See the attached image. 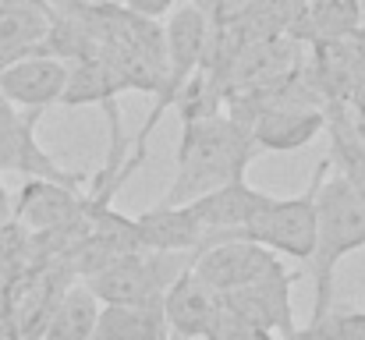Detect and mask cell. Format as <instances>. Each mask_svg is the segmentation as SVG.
Here are the masks:
<instances>
[{
  "instance_id": "cell-1",
  "label": "cell",
  "mask_w": 365,
  "mask_h": 340,
  "mask_svg": "<svg viewBox=\"0 0 365 340\" xmlns=\"http://www.w3.org/2000/svg\"><path fill=\"white\" fill-rule=\"evenodd\" d=\"M259 156L252 131L235 124L227 113H210L195 120H181L178 145V174L167 188L163 206H185L220 185L245 177V167Z\"/></svg>"
},
{
  "instance_id": "cell-2",
  "label": "cell",
  "mask_w": 365,
  "mask_h": 340,
  "mask_svg": "<svg viewBox=\"0 0 365 340\" xmlns=\"http://www.w3.org/2000/svg\"><path fill=\"white\" fill-rule=\"evenodd\" d=\"M334 170V167H330ZM365 248V202L351 192L341 174H327L316 192V244L309 255V269L316 280V305L312 319L330 312L334 298V273L344 255Z\"/></svg>"
},
{
  "instance_id": "cell-3",
  "label": "cell",
  "mask_w": 365,
  "mask_h": 340,
  "mask_svg": "<svg viewBox=\"0 0 365 340\" xmlns=\"http://www.w3.org/2000/svg\"><path fill=\"white\" fill-rule=\"evenodd\" d=\"M330 156L316 163L312 170V185L305 195H294V199H266L262 210L248 220L245 227L231 230L227 237L220 241H255L269 252H280V255H291L298 262H309L312 255V244H316V192L323 185V177L330 174Z\"/></svg>"
},
{
  "instance_id": "cell-4",
  "label": "cell",
  "mask_w": 365,
  "mask_h": 340,
  "mask_svg": "<svg viewBox=\"0 0 365 340\" xmlns=\"http://www.w3.org/2000/svg\"><path fill=\"white\" fill-rule=\"evenodd\" d=\"M210 18L199 4H185L174 11V18L167 21L163 29V86L156 93V103L153 113L145 117V124L138 128L135 135V149H149V135L153 128L160 124V117L174 107V100L181 96V89L188 86V78L202 68V57H206V46H210Z\"/></svg>"
},
{
  "instance_id": "cell-5",
  "label": "cell",
  "mask_w": 365,
  "mask_h": 340,
  "mask_svg": "<svg viewBox=\"0 0 365 340\" xmlns=\"http://www.w3.org/2000/svg\"><path fill=\"white\" fill-rule=\"evenodd\" d=\"M192 259L195 252H135L82 284L100 305H156L163 302L167 287L192 269Z\"/></svg>"
},
{
  "instance_id": "cell-6",
  "label": "cell",
  "mask_w": 365,
  "mask_h": 340,
  "mask_svg": "<svg viewBox=\"0 0 365 340\" xmlns=\"http://www.w3.org/2000/svg\"><path fill=\"white\" fill-rule=\"evenodd\" d=\"M75 284V273L68 269L64 259H50L29 273H18L11 284H7V294H4V312H7V323L14 326L18 340H39L57 302L64 298V291Z\"/></svg>"
},
{
  "instance_id": "cell-7",
  "label": "cell",
  "mask_w": 365,
  "mask_h": 340,
  "mask_svg": "<svg viewBox=\"0 0 365 340\" xmlns=\"http://www.w3.org/2000/svg\"><path fill=\"white\" fill-rule=\"evenodd\" d=\"M43 110H18L0 96V174H25V177H43L57 185L82 188L86 174L64 170L53 163V156L36 142V124Z\"/></svg>"
},
{
  "instance_id": "cell-8",
  "label": "cell",
  "mask_w": 365,
  "mask_h": 340,
  "mask_svg": "<svg viewBox=\"0 0 365 340\" xmlns=\"http://www.w3.org/2000/svg\"><path fill=\"white\" fill-rule=\"evenodd\" d=\"M291 284H294V273H287L277 262L259 280L245 284L238 291L217 294V298L224 309H231L245 323H252V326H259L280 340H294L298 326H294V312H291Z\"/></svg>"
},
{
  "instance_id": "cell-9",
  "label": "cell",
  "mask_w": 365,
  "mask_h": 340,
  "mask_svg": "<svg viewBox=\"0 0 365 340\" xmlns=\"http://www.w3.org/2000/svg\"><path fill=\"white\" fill-rule=\"evenodd\" d=\"M11 220H18L25 230H75V234H89L82 188L43 181V177H29L21 185L18 199L11 202Z\"/></svg>"
},
{
  "instance_id": "cell-10",
  "label": "cell",
  "mask_w": 365,
  "mask_h": 340,
  "mask_svg": "<svg viewBox=\"0 0 365 340\" xmlns=\"http://www.w3.org/2000/svg\"><path fill=\"white\" fill-rule=\"evenodd\" d=\"M277 262H280V255L255 244V241H213V244H202L195 252L192 273L213 294H227V291H238L245 284L259 280Z\"/></svg>"
},
{
  "instance_id": "cell-11",
  "label": "cell",
  "mask_w": 365,
  "mask_h": 340,
  "mask_svg": "<svg viewBox=\"0 0 365 340\" xmlns=\"http://www.w3.org/2000/svg\"><path fill=\"white\" fill-rule=\"evenodd\" d=\"M64 82H68V64L43 50L0 64V96L18 110H46L61 103Z\"/></svg>"
},
{
  "instance_id": "cell-12",
  "label": "cell",
  "mask_w": 365,
  "mask_h": 340,
  "mask_svg": "<svg viewBox=\"0 0 365 340\" xmlns=\"http://www.w3.org/2000/svg\"><path fill=\"white\" fill-rule=\"evenodd\" d=\"M266 199H269V195L255 192L245 177H238V181H231V185H220V188H213V192L192 199L188 210L195 213V220L206 230L202 244H213V241L227 237L231 230H238V227L248 224V220L262 210ZM202 244H199V248H202Z\"/></svg>"
},
{
  "instance_id": "cell-13",
  "label": "cell",
  "mask_w": 365,
  "mask_h": 340,
  "mask_svg": "<svg viewBox=\"0 0 365 340\" xmlns=\"http://www.w3.org/2000/svg\"><path fill=\"white\" fill-rule=\"evenodd\" d=\"M121 82L118 75L110 71V64L96 53V57H86V61H75L68 64V82H64V93H61V103L64 107H107L110 117V142H124L121 131V113H118V96H121Z\"/></svg>"
},
{
  "instance_id": "cell-14",
  "label": "cell",
  "mask_w": 365,
  "mask_h": 340,
  "mask_svg": "<svg viewBox=\"0 0 365 340\" xmlns=\"http://www.w3.org/2000/svg\"><path fill=\"white\" fill-rule=\"evenodd\" d=\"M213 312H217V294L192 269H185L163 294V323L170 340H202Z\"/></svg>"
},
{
  "instance_id": "cell-15",
  "label": "cell",
  "mask_w": 365,
  "mask_h": 340,
  "mask_svg": "<svg viewBox=\"0 0 365 340\" xmlns=\"http://www.w3.org/2000/svg\"><path fill=\"white\" fill-rule=\"evenodd\" d=\"M135 220V241L142 252H199L206 230L195 220V213L185 206H156Z\"/></svg>"
},
{
  "instance_id": "cell-16",
  "label": "cell",
  "mask_w": 365,
  "mask_h": 340,
  "mask_svg": "<svg viewBox=\"0 0 365 340\" xmlns=\"http://www.w3.org/2000/svg\"><path fill=\"white\" fill-rule=\"evenodd\" d=\"M327 128L323 107H273L252 124V142L259 153H291L309 145Z\"/></svg>"
},
{
  "instance_id": "cell-17",
  "label": "cell",
  "mask_w": 365,
  "mask_h": 340,
  "mask_svg": "<svg viewBox=\"0 0 365 340\" xmlns=\"http://www.w3.org/2000/svg\"><path fill=\"white\" fill-rule=\"evenodd\" d=\"M50 29L46 0H0V64L43 50Z\"/></svg>"
},
{
  "instance_id": "cell-18",
  "label": "cell",
  "mask_w": 365,
  "mask_h": 340,
  "mask_svg": "<svg viewBox=\"0 0 365 340\" xmlns=\"http://www.w3.org/2000/svg\"><path fill=\"white\" fill-rule=\"evenodd\" d=\"M89 340H170L163 302L156 305H100Z\"/></svg>"
},
{
  "instance_id": "cell-19",
  "label": "cell",
  "mask_w": 365,
  "mask_h": 340,
  "mask_svg": "<svg viewBox=\"0 0 365 340\" xmlns=\"http://www.w3.org/2000/svg\"><path fill=\"white\" fill-rule=\"evenodd\" d=\"M323 113H327L323 131H330V163L365 202V142L355 128V117L348 113V107H323Z\"/></svg>"
},
{
  "instance_id": "cell-20",
  "label": "cell",
  "mask_w": 365,
  "mask_h": 340,
  "mask_svg": "<svg viewBox=\"0 0 365 340\" xmlns=\"http://www.w3.org/2000/svg\"><path fill=\"white\" fill-rule=\"evenodd\" d=\"M362 29V7L359 0H305V14L291 39L298 43H319V39H344Z\"/></svg>"
},
{
  "instance_id": "cell-21",
  "label": "cell",
  "mask_w": 365,
  "mask_h": 340,
  "mask_svg": "<svg viewBox=\"0 0 365 340\" xmlns=\"http://www.w3.org/2000/svg\"><path fill=\"white\" fill-rule=\"evenodd\" d=\"M96 316H100V302L93 298V291L86 284H71L64 291V298L57 302L39 340H89Z\"/></svg>"
},
{
  "instance_id": "cell-22",
  "label": "cell",
  "mask_w": 365,
  "mask_h": 340,
  "mask_svg": "<svg viewBox=\"0 0 365 340\" xmlns=\"http://www.w3.org/2000/svg\"><path fill=\"white\" fill-rule=\"evenodd\" d=\"M294 340H365V312L362 309H330L309 326H302Z\"/></svg>"
},
{
  "instance_id": "cell-23",
  "label": "cell",
  "mask_w": 365,
  "mask_h": 340,
  "mask_svg": "<svg viewBox=\"0 0 365 340\" xmlns=\"http://www.w3.org/2000/svg\"><path fill=\"white\" fill-rule=\"evenodd\" d=\"M202 340H280V337H273V334H266V330H259V326L238 319V316H235L231 309H224L220 298H217V312H213V319H210Z\"/></svg>"
},
{
  "instance_id": "cell-24",
  "label": "cell",
  "mask_w": 365,
  "mask_h": 340,
  "mask_svg": "<svg viewBox=\"0 0 365 340\" xmlns=\"http://www.w3.org/2000/svg\"><path fill=\"white\" fill-rule=\"evenodd\" d=\"M121 4L131 11V14H138V18L160 21L163 14H170V11H174V4H178V0H121Z\"/></svg>"
},
{
  "instance_id": "cell-25",
  "label": "cell",
  "mask_w": 365,
  "mask_h": 340,
  "mask_svg": "<svg viewBox=\"0 0 365 340\" xmlns=\"http://www.w3.org/2000/svg\"><path fill=\"white\" fill-rule=\"evenodd\" d=\"M11 202H14V199H11V192L4 188V181H0V224L11 220Z\"/></svg>"
},
{
  "instance_id": "cell-26",
  "label": "cell",
  "mask_w": 365,
  "mask_h": 340,
  "mask_svg": "<svg viewBox=\"0 0 365 340\" xmlns=\"http://www.w3.org/2000/svg\"><path fill=\"white\" fill-rule=\"evenodd\" d=\"M359 89H365V64H362V71H359Z\"/></svg>"
},
{
  "instance_id": "cell-27",
  "label": "cell",
  "mask_w": 365,
  "mask_h": 340,
  "mask_svg": "<svg viewBox=\"0 0 365 340\" xmlns=\"http://www.w3.org/2000/svg\"><path fill=\"white\" fill-rule=\"evenodd\" d=\"M355 128H359V135H362V142H365V128H362V124H355Z\"/></svg>"
},
{
  "instance_id": "cell-28",
  "label": "cell",
  "mask_w": 365,
  "mask_h": 340,
  "mask_svg": "<svg viewBox=\"0 0 365 340\" xmlns=\"http://www.w3.org/2000/svg\"><path fill=\"white\" fill-rule=\"evenodd\" d=\"M217 4H242V0H217Z\"/></svg>"
}]
</instances>
